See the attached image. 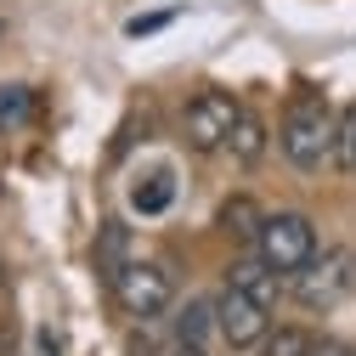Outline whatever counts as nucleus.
<instances>
[{
    "instance_id": "8",
    "label": "nucleus",
    "mask_w": 356,
    "mask_h": 356,
    "mask_svg": "<svg viewBox=\"0 0 356 356\" xmlns=\"http://www.w3.org/2000/svg\"><path fill=\"white\" fill-rule=\"evenodd\" d=\"M130 260H136V254H130V227H124V220H102V227H97V272L113 283Z\"/></svg>"
},
{
    "instance_id": "14",
    "label": "nucleus",
    "mask_w": 356,
    "mask_h": 356,
    "mask_svg": "<svg viewBox=\"0 0 356 356\" xmlns=\"http://www.w3.org/2000/svg\"><path fill=\"white\" fill-rule=\"evenodd\" d=\"M334 164L356 175V102L339 113V130H334Z\"/></svg>"
},
{
    "instance_id": "2",
    "label": "nucleus",
    "mask_w": 356,
    "mask_h": 356,
    "mask_svg": "<svg viewBox=\"0 0 356 356\" xmlns=\"http://www.w3.org/2000/svg\"><path fill=\"white\" fill-rule=\"evenodd\" d=\"M317 254V227H311V215H266L260 220V232H254V260L260 266H272L277 277H294L300 266Z\"/></svg>"
},
{
    "instance_id": "9",
    "label": "nucleus",
    "mask_w": 356,
    "mask_h": 356,
    "mask_svg": "<svg viewBox=\"0 0 356 356\" xmlns=\"http://www.w3.org/2000/svg\"><path fill=\"white\" fill-rule=\"evenodd\" d=\"M220 153H232V164H260L266 159V119H254V113H238V124H232V136H227V147Z\"/></svg>"
},
{
    "instance_id": "7",
    "label": "nucleus",
    "mask_w": 356,
    "mask_h": 356,
    "mask_svg": "<svg viewBox=\"0 0 356 356\" xmlns=\"http://www.w3.org/2000/svg\"><path fill=\"white\" fill-rule=\"evenodd\" d=\"M227 289L249 294V300H254V305H266V311H272V305L283 300V277L272 272V266H260L254 254H249V260H238L232 272H227Z\"/></svg>"
},
{
    "instance_id": "19",
    "label": "nucleus",
    "mask_w": 356,
    "mask_h": 356,
    "mask_svg": "<svg viewBox=\"0 0 356 356\" xmlns=\"http://www.w3.org/2000/svg\"><path fill=\"white\" fill-rule=\"evenodd\" d=\"M0 289H6V260H0Z\"/></svg>"
},
{
    "instance_id": "10",
    "label": "nucleus",
    "mask_w": 356,
    "mask_h": 356,
    "mask_svg": "<svg viewBox=\"0 0 356 356\" xmlns=\"http://www.w3.org/2000/svg\"><path fill=\"white\" fill-rule=\"evenodd\" d=\"M260 204L249 198V193H238V198H227L220 204V232H232V238H243V243H254V232H260Z\"/></svg>"
},
{
    "instance_id": "5",
    "label": "nucleus",
    "mask_w": 356,
    "mask_h": 356,
    "mask_svg": "<svg viewBox=\"0 0 356 356\" xmlns=\"http://www.w3.org/2000/svg\"><path fill=\"white\" fill-rule=\"evenodd\" d=\"M238 97L232 91H198L193 102H187V113H181V136H187V147L193 153H220L227 147V136H232V124H238Z\"/></svg>"
},
{
    "instance_id": "18",
    "label": "nucleus",
    "mask_w": 356,
    "mask_h": 356,
    "mask_svg": "<svg viewBox=\"0 0 356 356\" xmlns=\"http://www.w3.org/2000/svg\"><path fill=\"white\" fill-rule=\"evenodd\" d=\"M170 356H204V350H198V345H175Z\"/></svg>"
},
{
    "instance_id": "17",
    "label": "nucleus",
    "mask_w": 356,
    "mask_h": 356,
    "mask_svg": "<svg viewBox=\"0 0 356 356\" xmlns=\"http://www.w3.org/2000/svg\"><path fill=\"white\" fill-rule=\"evenodd\" d=\"M311 356H356V350L339 345V339H317V345H311Z\"/></svg>"
},
{
    "instance_id": "4",
    "label": "nucleus",
    "mask_w": 356,
    "mask_h": 356,
    "mask_svg": "<svg viewBox=\"0 0 356 356\" xmlns=\"http://www.w3.org/2000/svg\"><path fill=\"white\" fill-rule=\"evenodd\" d=\"M108 289H113L119 311L136 317V323H153V317H164V311L175 305V283H170L164 266H153V260H130Z\"/></svg>"
},
{
    "instance_id": "1",
    "label": "nucleus",
    "mask_w": 356,
    "mask_h": 356,
    "mask_svg": "<svg viewBox=\"0 0 356 356\" xmlns=\"http://www.w3.org/2000/svg\"><path fill=\"white\" fill-rule=\"evenodd\" d=\"M334 130H339L334 102L317 91V85H300V91L289 97V108H283V130H277V142H283L289 164L311 175V170H323V164L334 159Z\"/></svg>"
},
{
    "instance_id": "13",
    "label": "nucleus",
    "mask_w": 356,
    "mask_h": 356,
    "mask_svg": "<svg viewBox=\"0 0 356 356\" xmlns=\"http://www.w3.org/2000/svg\"><path fill=\"white\" fill-rule=\"evenodd\" d=\"M311 345H317V334L289 323V328H272L260 339V356H311Z\"/></svg>"
},
{
    "instance_id": "16",
    "label": "nucleus",
    "mask_w": 356,
    "mask_h": 356,
    "mask_svg": "<svg viewBox=\"0 0 356 356\" xmlns=\"http://www.w3.org/2000/svg\"><path fill=\"white\" fill-rule=\"evenodd\" d=\"M34 356H63V345H57L51 328H40V334H34Z\"/></svg>"
},
{
    "instance_id": "12",
    "label": "nucleus",
    "mask_w": 356,
    "mask_h": 356,
    "mask_svg": "<svg viewBox=\"0 0 356 356\" xmlns=\"http://www.w3.org/2000/svg\"><path fill=\"white\" fill-rule=\"evenodd\" d=\"M170 198H175L170 170H153V175H142V181L130 187V209H142V215H159V209H170Z\"/></svg>"
},
{
    "instance_id": "6",
    "label": "nucleus",
    "mask_w": 356,
    "mask_h": 356,
    "mask_svg": "<svg viewBox=\"0 0 356 356\" xmlns=\"http://www.w3.org/2000/svg\"><path fill=\"white\" fill-rule=\"evenodd\" d=\"M215 334L227 339L232 350H249V345H260L266 334H272V311L254 305V300L238 294V289H227V294L215 300Z\"/></svg>"
},
{
    "instance_id": "11",
    "label": "nucleus",
    "mask_w": 356,
    "mask_h": 356,
    "mask_svg": "<svg viewBox=\"0 0 356 356\" xmlns=\"http://www.w3.org/2000/svg\"><path fill=\"white\" fill-rule=\"evenodd\" d=\"M209 334H215V300H187V305H181V317H175V339L204 350Z\"/></svg>"
},
{
    "instance_id": "15",
    "label": "nucleus",
    "mask_w": 356,
    "mask_h": 356,
    "mask_svg": "<svg viewBox=\"0 0 356 356\" xmlns=\"http://www.w3.org/2000/svg\"><path fill=\"white\" fill-rule=\"evenodd\" d=\"M34 113V91L29 85H0V124H23Z\"/></svg>"
},
{
    "instance_id": "3",
    "label": "nucleus",
    "mask_w": 356,
    "mask_h": 356,
    "mask_svg": "<svg viewBox=\"0 0 356 356\" xmlns=\"http://www.w3.org/2000/svg\"><path fill=\"white\" fill-rule=\"evenodd\" d=\"M356 294V249H328V254H311L300 272H294V300L305 311H334Z\"/></svg>"
}]
</instances>
